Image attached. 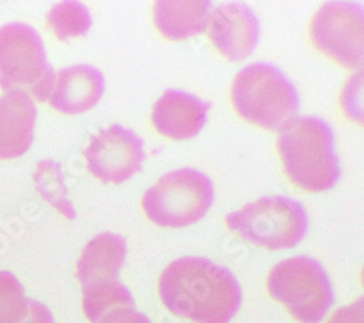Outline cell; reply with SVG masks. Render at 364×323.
I'll list each match as a JSON object with an SVG mask.
<instances>
[{
    "label": "cell",
    "mask_w": 364,
    "mask_h": 323,
    "mask_svg": "<svg viewBox=\"0 0 364 323\" xmlns=\"http://www.w3.org/2000/svg\"><path fill=\"white\" fill-rule=\"evenodd\" d=\"M54 76L43 40L33 26L12 22L0 28V87L5 92H22L46 102Z\"/></svg>",
    "instance_id": "6"
},
{
    "label": "cell",
    "mask_w": 364,
    "mask_h": 323,
    "mask_svg": "<svg viewBox=\"0 0 364 323\" xmlns=\"http://www.w3.org/2000/svg\"><path fill=\"white\" fill-rule=\"evenodd\" d=\"M105 89L104 75L87 65L70 66L54 76L48 104L53 109L76 115L94 108Z\"/></svg>",
    "instance_id": "13"
},
{
    "label": "cell",
    "mask_w": 364,
    "mask_h": 323,
    "mask_svg": "<svg viewBox=\"0 0 364 323\" xmlns=\"http://www.w3.org/2000/svg\"><path fill=\"white\" fill-rule=\"evenodd\" d=\"M211 4L205 0H159L154 6V22L169 41H182L207 28Z\"/></svg>",
    "instance_id": "15"
},
{
    "label": "cell",
    "mask_w": 364,
    "mask_h": 323,
    "mask_svg": "<svg viewBox=\"0 0 364 323\" xmlns=\"http://www.w3.org/2000/svg\"><path fill=\"white\" fill-rule=\"evenodd\" d=\"M207 35L228 60H244L258 43L259 22L245 4H223L210 13Z\"/></svg>",
    "instance_id": "11"
},
{
    "label": "cell",
    "mask_w": 364,
    "mask_h": 323,
    "mask_svg": "<svg viewBox=\"0 0 364 323\" xmlns=\"http://www.w3.org/2000/svg\"><path fill=\"white\" fill-rule=\"evenodd\" d=\"M98 323H151L150 319L134 307H115L109 310Z\"/></svg>",
    "instance_id": "19"
},
{
    "label": "cell",
    "mask_w": 364,
    "mask_h": 323,
    "mask_svg": "<svg viewBox=\"0 0 364 323\" xmlns=\"http://www.w3.org/2000/svg\"><path fill=\"white\" fill-rule=\"evenodd\" d=\"M90 13L87 8L79 2H60L47 13V25L51 33L60 40L83 37L90 28Z\"/></svg>",
    "instance_id": "17"
},
{
    "label": "cell",
    "mask_w": 364,
    "mask_h": 323,
    "mask_svg": "<svg viewBox=\"0 0 364 323\" xmlns=\"http://www.w3.org/2000/svg\"><path fill=\"white\" fill-rule=\"evenodd\" d=\"M228 227L251 245L268 251L296 246L308 230L303 205L286 195L264 197L226 216Z\"/></svg>",
    "instance_id": "5"
},
{
    "label": "cell",
    "mask_w": 364,
    "mask_h": 323,
    "mask_svg": "<svg viewBox=\"0 0 364 323\" xmlns=\"http://www.w3.org/2000/svg\"><path fill=\"white\" fill-rule=\"evenodd\" d=\"M0 323H54V317L43 303L25 297L11 273L0 271Z\"/></svg>",
    "instance_id": "16"
},
{
    "label": "cell",
    "mask_w": 364,
    "mask_h": 323,
    "mask_svg": "<svg viewBox=\"0 0 364 323\" xmlns=\"http://www.w3.org/2000/svg\"><path fill=\"white\" fill-rule=\"evenodd\" d=\"M213 198V184L207 176L200 170L184 168L164 175L149 188L141 198V207L156 226L179 229L201 220Z\"/></svg>",
    "instance_id": "7"
},
{
    "label": "cell",
    "mask_w": 364,
    "mask_h": 323,
    "mask_svg": "<svg viewBox=\"0 0 364 323\" xmlns=\"http://www.w3.org/2000/svg\"><path fill=\"white\" fill-rule=\"evenodd\" d=\"M159 296L175 316L194 323H228L242 302L235 275L226 267L197 256L169 263L159 278Z\"/></svg>",
    "instance_id": "1"
},
{
    "label": "cell",
    "mask_w": 364,
    "mask_h": 323,
    "mask_svg": "<svg viewBox=\"0 0 364 323\" xmlns=\"http://www.w3.org/2000/svg\"><path fill=\"white\" fill-rule=\"evenodd\" d=\"M126 241L115 233H101L87 242L77 262L85 316L98 323L115 307H134L127 287L118 280L126 262Z\"/></svg>",
    "instance_id": "4"
},
{
    "label": "cell",
    "mask_w": 364,
    "mask_h": 323,
    "mask_svg": "<svg viewBox=\"0 0 364 323\" xmlns=\"http://www.w3.org/2000/svg\"><path fill=\"white\" fill-rule=\"evenodd\" d=\"M210 105L188 92L168 89L151 108L155 130L172 140L196 137L205 124Z\"/></svg>",
    "instance_id": "12"
},
{
    "label": "cell",
    "mask_w": 364,
    "mask_h": 323,
    "mask_svg": "<svg viewBox=\"0 0 364 323\" xmlns=\"http://www.w3.org/2000/svg\"><path fill=\"white\" fill-rule=\"evenodd\" d=\"M280 131L277 150L291 184L309 192H322L338 182L341 168L336 138L325 120L296 116Z\"/></svg>",
    "instance_id": "2"
},
{
    "label": "cell",
    "mask_w": 364,
    "mask_h": 323,
    "mask_svg": "<svg viewBox=\"0 0 364 323\" xmlns=\"http://www.w3.org/2000/svg\"><path fill=\"white\" fill-rule=\"evenodd\" d=\"M326 323H363V299L360 297L351 305L340 307Z\"/></svg>",
    "instance_id": "20"
},
{
    "label": "cell",
    "mask_w": 364,
    "mask_h": 323,
    "mask_svg": "<svg viewBox=\"0 0 364 323\" xmlns=\"http://www.w3.org/2000/svg\"><path fill=\"white\" fill-rule=\"evenodd\" d=\"M267 290L300 323H319L333 302L326 271L308 256L289 258L272 267Z\"/></svg>",
    "instance_id": "8"
},
{
    "label": "cell",
    "mask_w": 364,
    "mask_h": 323,
    "mask_svg": "<svg viewBox=\"0 0 364 323\" xmlns=\"http://www.w3.org/2000/svg\"><path fill=\"white\" fill-rule=\"evenodd\" d=\"M230 98L242 119L265 130L284 128L299 112L294 84L280 69L265 63L239 70L232 82Z\"/></svg>",
    "instance_id": "3"
},
{
    "label": "cell",
    "mask_w": 364,
    "mask_h": 323,
    "mask_svg": "<svg viewBox=\"0 0 364 323\" xmlns=\"http://www.w3.org/2000/svg\"><path fill=\"white\" fill-rule=\"evenodd\" d=\"M34 180L41 195L63 216L73 219L75 210L68 199V192L62 180L58 166L51 160H44L38 165Z\"/></svg>",
    "instance_id": "18"
},
{
    "label": "cell",
    "mask_w": 364,
    "mask_h": 323,
    "mask_svg": "<svg viewBox=\"0 0 364 323\" xmlns=\"http://www.w3.org/2000/svg\"><path fill=\"white\" fill-rule=\"evenodd\" d=\"M37 106L22 92H5L0 97V160L22 156L31 148Z\"/></svg>",
    "instance_id": "14"
},
{
    "label": "cell",
    "mask_w": 364,
    "mask_h": 323,
    "mask_svg": "<svg viewBox=\"0 0 364 323\" xmlns=\"http://www.w3.org/2000/svg\"><path fill=\"white\" fill-rule=\"evenodd\" d=\"M87 170L105 184H121L141 169L144 160L140 137L118 124L100 131L85 150Z\"/></svg>",
    "instance_id": "10"
},
{
    "label": "cell",
    "mask_w": 364,
    "mask_h": 323,
    "mask_svg": "<svg viewBox=\"0 0 364 323\" xmlns=\"http://www.w3.org/2000/svg\"><path fill=\"white\" fill-rule=\"evenodd\" d=\"M363 5L357 2H326L312 18L311 40L331 60L346 69L363 66Z\"/></svg>",
    "instance_id": "9"
}]
</instances>
